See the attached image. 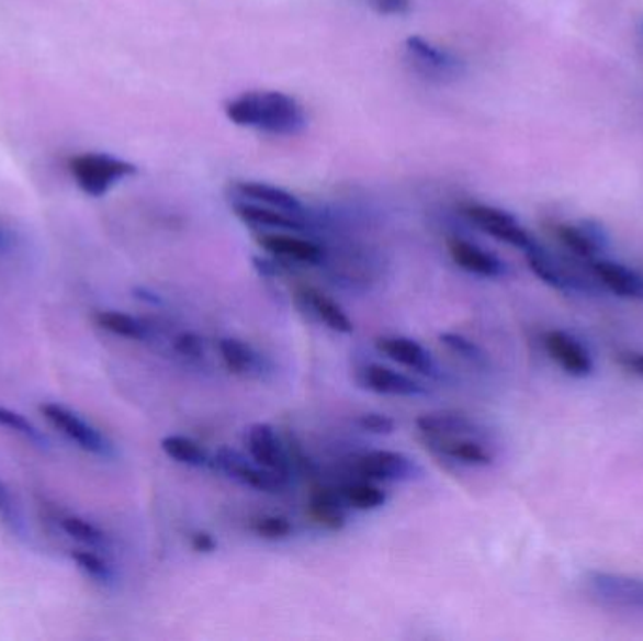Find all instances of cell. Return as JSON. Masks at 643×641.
I'll return each mask as SVG.
<instances>
[{"label": "cell", "instance_id": "4fadbf2b", "mask_svg": "<svg viewBox=\"0 0 643 641\" xmlns=\"http://www.w3.org/2000/svg\"><path fill=\"white\" fill-rule=\"evenodd\" d=\"M542 342H544L548 356L566 374H571L574 379H585L593 373L595 363H593L591 353L574 335L561 331V329H550V331H545Z\"/></svg>", "mask_w": 643, "mask_h": 641}, {"label": "cell", "instance_id": "8fae6325", "mask_svg": "<svg viewBox=\"0 0 643 641\" xmlns=\"http://www.w3.org/2000/svg\"><path fill=\"white\" fill-rule=\"evenodd\" d=\"M553 232H555V237L561 241V245L584 262L591 263L593 260H597L610 245L608 232L597 221L555 224Z\"/></svg>", "mask_w": 643, "mask_h": 641}, {"label": "cell", "instance_id": "e575fe53", "mask_svg": "<svg viewBox=\"0 0 643 641\" xmlns=\"http://www.w3.org/2000/svg\"><path fill=\"white\" fill-rule=\"evenodd\" d=\"M373 7L381 15H401L408 12L410 0H373Z\"/></svg>", "mask_w": 643, "mask_h": 641}, {"label": "cell", "instance_id": "5bb4252c", "mask_svg": "<svg viewBox=\"0 0 643 641\" xmlns=\"http://www.w3.org/2000/svg\"><path fill=\"white\" fill-rule=\"evenodd\" d=\"M217 348L224 366L236 376L245 380H266L273 371L271 361L245 340L223 337L218 339Z\"/></svg>", "mask_w": 643, "mask_h": 641}, {"label": "cell", "instance_id": "3957f363", "mask_svg": "<svg viewBox=\"0 0 643 641\" xmlns=\"http://www.w3.org/2000/svg\"><path fill=\"white\" fill-rule=\"evenodd\" d=\"M584 589L600 608L643 616V577L591 570L584 577Z\"/></svg>", "mask_w": 643, "mask_h": 641}, {"label": "cell", "instance_id": "ac0fdd59", "mask_svg": "<svg viewBox=\"0 0 643 641\" xmlns=\"http://www.w3.org/2000/svg\"><path fill=\"white\" fill-rule=\"evenodd\" d=\"M589 266L598 284L605 286V290L623 300L643 302V275L640 271L605 258H597Z\"/></svg>", "mask_w": 643, "mask_h": 641}, {"label": "cell", "instance_id": "74e56055", "mask_svg": "<svg viewBox=\"0 0 643 641\" xmlns=\"http://www.w3.org/2000/svg\"><path fill=\"white\" fill-rule=\"evenodd\" d=\"M619 363L631 371L632 374H636L640 379H643V352H627L619 356Z\"/></svg>", "mask_w": 643, "mask_h": 641}, {"label": "cell", "instance_id": "52a82bcc", "mask_svg": "<svg viewBox=\"0 0 643 641\" xmlns=\"http://www.w3.org/2000/svg\"><path fill=\"white\" fill-rule=\"evenodd\" d=\"M463 215L482 232L495 237L497 241L506 243L523 252L539 243L521 226L512 213L499 207H493L486 203H469L463 207Z\"/></svg>", "mask_w": 643, "mask_h": 641}, {"label": "cell", "instance_id": "6da1fadb", "mask_svg": "<svg viewBox=\"0 0 643 641\" xmlns=\"http://www.w3.org/2000/svg\"><path fill=\"white\" fill-rule=\"evenodd\" d=\"M224 113L236 126L273 136H296L307 126L302 104L281 91L244 92L226 102Z\"/></svg>", "mask_w": 643, "mask_h": 641}, {"label": "cell", "instance_id": "f546056e", "mask_svg": "<svg viewBox=\"0 0 643 641\" xmlns=\"http://www.w3.org/2000/svg\"><path fill=\"white\" fill-rule=\"evenodd\" d=\"M70 556L74 563L78 564V569L94 582L102 585H112L115 582V570L110 566L104 556L97 553V550H76Z\"/></svg>", "mask_w": 643, "mask_h": 641}, {"label": "cell", "instance_id": "484cf974", "mask_svg": "<svg viewBox=\"0 0 643 641\" xmlns=\"http://www.w3.org/2000/svg\"><path fill=\"white\" fill-rule=\"evenodd\" d=\"M94 320L110 334L131 340H147L151 337V327L136 316L119 313V311H100Z\"/></svg>", "mask_w": 643, "mask_h": 641}, {"label": "cell", "instance_id": "d4e9b609", "mask_svg": "<svg viewBox=\"0 0 643 641\" xmlns=\"http://www.w3.org/2000/svg\"><path fill=\"white\" fill-rule=\"evenodd\" d=\"M160 448L168 458L173 459L176 463L184 466H192V469H205L211 466V458L213 453L200 445L198 440L184 435H168L160 440Z\"/></svg>", "mask_w": 643, "mask_h": 641}, {"label": "cell", "instance_id": "ffe728a7", "mask_svg": "<svg viewBox=\"0 0 643 641\" xmlns=\"http://www.w3.org/2000/svg\"><path fill=\"white\" fill-rule=\"evenodd\" d=\"M232 196L245 202L260 203L273 210L286 211L292 215L305 216V207L294 194L273 184L260 183V181H236L232 184Z\"/></svg>", "mask_w": 643, "mask_h": 641}, {"label": "cell", "instance_id": "f1b7e54d", "mask_svg": "<svg viewBox=\"0 0 643 641\" xmlns=\"http://www.w3.org/2000/svg\"><path fill=\"white\" fill-rule=\"evenodd\" d=\"M440 342L452 350L453 353H458L461 360H465L466 363H471L473 367L478 369H486L489 366V358L484 352V348L476 345L474 340L469 339L465 335L453 334V331H442L439 335Z\"/></svg>", "mask_w": 643, "mask_h": 641}, {"label": "cell", "instance_id": "d590c367", "mask_svg": "<svg viewBox=\"0 0 643 641\" xmlns=\"http://www.w3.org/2000/svg\"><path fill=\"white\" fill-rule=\"evenodd\" d=\"M0 517L7 524H15V506H13L12 495L2 482H0Z\"/></svg>", "mask_w": 643, "mask_h": 641}, {"label": "cell", "instance_id": "7c38bea8", "mask_svg": "<svg viewBox=\"0 0 643 641\" xmlns=\"http://www.w3.org/2000/svg\"><path fill=\"white\" fill-rule=\"evenodd\" d=\"M258 245L275 256L281 262L302 263V266H322L326 260V250L320 245L305 237H297L294 232H270L260 234Z\"/></svg>", "mask_w": 643, "mask_h": 641}, {"label": "cell", "instance_id": "8992f818", "mask_svg": "<svg viewBox=\"0 0 643 641\" xmlns=\"http://www.w3.org/2000/svg\"><path fill=\"white\" fill-rule=\"evenodd\" d=\"M354 469L361 479L371 482H414L424 476V469L416 459L394 450H371L354 459Z\"/></svg>", "mask_w": 643, "mask_h": 641}, {"label": "cell", "instance_id": "4dcf8cb0", "mask_svg": "<svg viewBox=\"0 0 643 641\" xmlns=\"http://www.w3.org/2000/svg\"><path fill=\"white\" fill-rule=\"evenodd\" d=\"M0 426L18 432L21 437H25L26 440L40 446V448H46L47 446V437L40 431L38 427L31 424L25 416H21L20 413L10 411V408H4V406H0Z\"/></svg>", "mask_w": 643, "mask_h": 641}, {"label": "cell", "instance_id": "d6986e66", "mask_svg": "<svg viewBox=\"0 0 643 641\" xmlns=\"http://www.w3.org/2000/svg\"><path fill=\"white\" fill-rule=\"evenodd\" d=\"M448 252L452 256L453 263L460 266L466 273L484 277V279H500L508 273V268L499 256L492 255L466 239H460V237L448 239Z\"/></svg>", "mask_w": 643, "mask_h": 641}, {"label": "cell", "instance_id": "7a4b0ae2", "mask_svg": "<svg viewBox=\"0 0 643 641\" xmlns=\"http://www.w3.org/2000/svg\"><path fill=\"white\" fill-rule=\"evenodd\" d=\"M68 170L79 190L91 198H102L126 177L136 176V164L105 153H83L68 160Z\"/></svg>", "mask_w": 643, "mask_h": 641}, {"label": "cell", "instance_id": "836d02e7", "mask_svg": "<svg viewBox=\"0 0 643 641\" xmlns=\"http://www.w3.org/2000/svg\"><path fill=\"white\" fill-rule=\"evenodd\" d=\"M356 426L360 427L361 431L371 432V435H392L395 431L394 418L382 413L360 414L356 418Z\"/></svg>", "mask_w": 643, "mask_h": 641}, {"label": "cell", "instance_id": "44dd1931", "mask_svg": "<svg viewBox=\"0 0 643 641\" xmlns=\"http://www.w3.org/2000/svg\"><path fill=\"white\" fill-rule=\"evenodd\" d=\"M416 427L426 439H444V437H476L484 435V427L478 421L458 413H429L416 418Z\"/></svg>", "mask_w": 643, "mask_h": 641}, {"label": "cell", "instance_id": "277c9868", "mask_svg": "<svg viewBox=\"0 0 643 641\" xmlns=\"http://www.w3.org/2000/svg\"><path fill=\"white\" fill-rule=\"evenodd\" d=\"M211 469H215L237 484L262 493H283L290 485L289 479L263 469L250 456L247 458L244 452L234 450L230 446H221L217 452H213Z\"/></svg>", "mask_w": 643, "mask_h": 641}, {"label": "cell", "instance_id": "60d3db41", "mask_svg": "<svg viewBox=\"0 0 643 641\" xmlns=\"http://www.w3.org/2000/svg\"><path fill=\"white\" fill-rule=\"evenodd\" d=\"M640 36H642V38H643V23H642V29H640Z\"/></svg>", "mask_w": 643, "mask_h": 641}, {"label": "cell", "instance_id": "ab89813d", "mask_svg": "<svg viewBox=\"0 0 643 641\" xmlns=\"http://www.w3.org/2000/svg\"><path fill=\"white\" fill-rule=\"evenodd\" d=\"M2 245H4V236L0 234V247H2Z\"/></svg>", "mask_w": 643, "mask_h": 641}, {"label": "cell", "instance_id": "603a6c76", "mask_svg": "<svg viewBox=\"0 0 643 641\" xmlns=\"http://www.w3.org/2000/svg\"><path fill=\"white\" fill-rule=\"evenodd\" d=\"M300 297L305 308H309L311 315L335 334L350 335L354 331V322L347 315V311L320 290L303 286Z\"/></svg>", "mask_w": 643, "mask_h": 641}, {"label": "cell", "instance_id": "e0dca14e", "mask_svg": "<svg viewBox=\"0 0 643 641\" xmlns=\"http://www.w3.org/2000/svg\"><path fill=\"white\" fill-rule=\"evenodd\" d=\"M232 210L237 218L247 226L257 229H273V232H294L302 234L307 229L305 216L292 215L286 211L273 210L260 203L245 202V200H232Z\"/></svg>", "mask_w": 643, "mask_h": 641}, {"label": "cell", "instance_id": "5b68a950", "mask_svg": "<svg viewBox=\"0 0 643 641\" xmlns=\"http://www.w3.org/2000/svg\"><path fill=\"white\" fill-rule=\"evenodd\" d=\"M40 413L44 414V418L55 429H59L66 439L76 442L81 450L94 453L99 458H113L115 456V448H113L112 440L108 439L104 432L91 426L81 416L72 413L70 408L57 405V403H46V405L40 406Z\"/></svg>", "mask_w": 643, "mask_h": 641}, {"label": "cell", "instance_id": "cb8c5ba5", "mask_svg": "<svg viewBox=\"0 0 643 641\" xmlns=\"http://www.w3.org/2000/svg\"><path fill=\"white\" fill-rule=\"evenodd\" d=\"M311 517L324 529L342 530L348 524V506L341 491L315 487L309 497Z\"/></svg>", "mask_w": 643, "mask_h": 641}, {"label": "cell", "instance_id": "1f68e13d", "mask_svg": "<svg viewBox=\"0 0 643 641\" xmlns=\"http://www.w3.org/2000/svg\"><path fill=\"white\" fill-rule=\"evenodd\" d=\"M250 530L266 540H284V538L292 537L294 525L289 517L266 514V516L255 517L250 521Z\"/></svg>", "mask_w": 643, "mask_h": 641}, {"label": "cell", "instance_id": "9a60e30c", "mask_svg": "<svg viewBox=\"0 0 643 641\" xmlns=\"http://www.w3.org/2000/svg\"><path fill=\"white\" fill-rule=\"evenodd\" d=\"M360 384L369 392L387 397H420L427 393V387L418 380L381 363L363 367L360 371Z\"/></svg>", "mask_w": 643, "mask_h": 641}, {"label": "cell", "instance_id": "7402d4cb", "mask_svg": "<svg viewBox=\"0 0 643 641\" xmlns=\"http://www.w3.org/2000/svg\"><path fill=\"white\" fill-rule=\"evenodd\" d=\"M426 442L435 453L452 459L460 465H493L492 450L476 437H444V439H426Z\"/></svg>", "mask_w": 643, "mask_h": 641}, {"label": "cell", "instance_id": "8d00e7d4", "mask_svg": "<svg viewBox=\"0 0 643 641\" xmlns=\"http://www.w3.org/2000/svg\"><path fill=\"white\" fill-rule=\"evenodd\" d=\"M192 548L198 553H213V551L217 550V540L213 538V535L210 532H204V530H198L192 535Z\"/></svg>", "mask_w": 643, "mask_h": 641}, {"label": "cell", "instance_id": "d6a6232c", "mask_svg": "<svg viewBox=\"0 0 643 641\" xmlns=\"http://www.w3.org/2000/svg\"><path fill=\"white\" fill-rule=\"evenodd\" d=\"M173 350L184 358V360L198 361L204 358L205 347L204 339L194 331H181L173 339Z\"/></svg>", "mask_w": 643, "mask_h": 641}, {"label": "cell", "instance_id": "9c48e42d", "mask_svg": "<svg viewBox=\"0 0 643 641\" xmlns=\"http://www.w3.org/2000/svg\"><path fill=\"white\" fill-rule=\"evenodd\" d=\"M245 446H247L250 458L255 459L258 465H262L268 471L277 472L284 479H292L294 463H292L290 452L286 450V445L271 424H266V421L252 424L245 432Z\"/></svg>", "mask_w": 643, "mask_h": 641}, {"label": "cell", "instance_id": "2e32d148", "mask_svg": "<svg viewBox=\"0 0 643 641\" xmlns=\"http://www.w3.org/2000/svg\"><path fill=\"white\" fill-rule=\"evenodd\" d=\"M374 347L379 352L387 356L390 360L397 361L399 366L407 367L410 371L426 374V376H437L439 367L435 361L431 352L426 347H421L418 340L405 337V335H384L379 337Z\"/></svg>", "mask_w": 643, "mask_h": 641}, {"label": "cell", "instance_id": "30bf717a", "mask_svg": "<svg viewBox=\"0 0 643 641\" xmlns=\"http://www.w3.org/2000/svg\"><path fill=\"white\" fill-rule=\"evenodd\" d=\"M526 258L532 273L553 290H559L563 294H591L595 290L591 282L585 281L576 271L559 262L557 258L550 255L540 243L526 250Z\"/></svg>", "mask_w": 643, "mask_h": 641}, {"label": "cell", "instance_id": "4316f807", "mask_svg": "<svg viewBox=\"0 0 643 641\" xmlns=\"http://www.w3.org/2000/svg\"><path fill=\"white\" fill-rule=\"evenodd\" d=\"M339 491H341L348 508H354V510H379L387 501L386 491L371 480L363 479L350 482V484L342 485Z\"/></svg>", "mask_w": 643, "mask_h": 641}, {"label": "cell", "instance_id": "83f0119b", "mask_svg": "<svg viewBox=\"0 0 643 641\" xmlns=\"http://www.w3.org/2000/svg\"><path fill=\"white\" fill-rule=\"evenodd\" d=\"M63 530H65L68 537L78 540V542L86 543L91 550L108 551L110 550V537L105 535L104 530L99 529L97 525H92L91 521H87L83 517L70 516L65 517L63 521Z\"/></svg>", "mask_w": 643, "mask_h": 641}, {"label": "cell", "instance_id": "ba28073f", "mask_svg": "<svg viewBox=\"0 0 643 641\" xmlns=\"http://www.w3.org/2000/svg\"><path fill=\"white\" fill-rule=\"evenodd\" d=\"M405 52L414 72L420 74L421 78L429 81H437V83L452 81L465 72V65L453 53L440 49L420 36L407 38Z\"/></svg>", "mask_w": 643, "mask_h": 641}, {"label": "cell", "instance_id": "f35d334b", "mask_svg": "<svg viewBox=\"0 0 643 641\" xmlns=\"http://www.w3.org/2000/svg\"><path fill=\"white\" fill-rule=\"evenodd\" d=\"M136 297H139V300H144V302H151V303H158V297L155 294H151V292H147V290L145 289H136Z\"/></svg>", "mask_w": 643, "mask_h": 641}]
</instances>
